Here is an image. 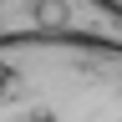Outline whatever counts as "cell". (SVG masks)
Segmentation results:
<instances>
[{"mask_svg": "<svg viewBox=\"0 0 122 122\" xmlns=\"http://www.w3.org/2000/svg\"><path fill=\"white\" fill-rule=\"evenodd\" d=\"M0 122H122V41L86 30H5Z\"/></svg>", "mask_w": 122, "mask_h": 122, "instance_id": "obj_1", "label": "cell"}, {"mask_svg": "<svg viewBox=\"0 0 122 122\" xmlns=\"http://www.w3.org/2000/svg\"><path fill=\"white\" fill-rule=\"evenodd\" d=\"M30 15H36V30H66V5H61V0H36V5H30Z\"/></svg>", "mask_w": 122, "mask_h": 122, "instance_id": "obj_2", "label": "cell"}, {"mask_svg": "<svg viewBox=\"0 0 122 122\" xmlns=\"http://www.w3.org/2000/svg\"><path fill=\"white\" fill-rule=\"evenodd\" d=\"M92 5H102L107 15H112V20H122V0H92Z\"/></svg>", "mask_w": 122, "mask_h": 122, "instance_id": "obj_3", "label": "cell"}]
</instances>
